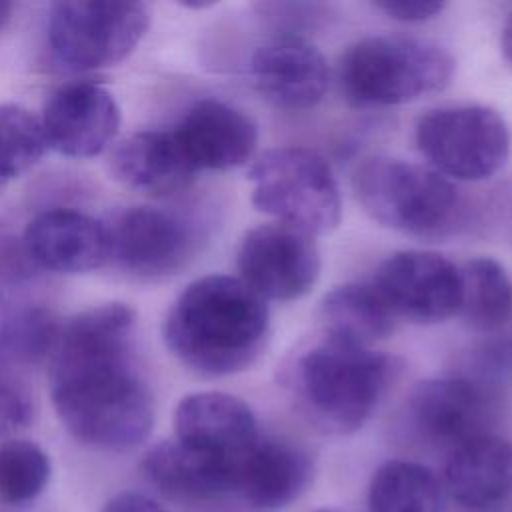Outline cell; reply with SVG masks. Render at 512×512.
Segmentation results:
<instances>
[{
	"instance_id": "6da1fadb",
	"label": "cell",
	"mask_w": 512,
	"mask_h": 512,
	"mask_svg": "<svg viewBox=\"0 0 512 512\" xmlns=\"http://www.w3.org/2000/svg\"><path fill=\"white\" fill-rule=\"evenodd\" d=\"M136 312L120 302L74 316L60 330L52 364V402L80 442L124 452L154 426V398L134 364Z\"/></svg>"
},
{
	"instance_id": "7a4b0ae2",
	"label": "cell",
	"mask_w": 512,
	"mask_h": 512,
	"mask_svg": "<svg viewBox=\"0 0 512 512\" xmlns=\"http://www.w3.org/2000/svg\"><path fill=\"white\" fill-rule=\"evenodd\" d=\"M164 340L196 374L232 376L264 354L270 342V310L244 280L226 274L202 276L172 304Z\"/></svg>"
},
{
	"instance_id": "3957f363",
	"label": "cell",
	"mask_w": 512,
	"mask_h": 512,
	"mask_svg": "<svg viewBox=\"0 0 512 512\" xmlns=\"http://www.w3.org/2000/svg\"><path fill=\"white\" fill-rule=\"evenodd\" d=\"M396 372L394 358L322 330L286 358L280 382L304 420L346 436L370 420Z\"/></svg>"
},
{
	"instance_id": "277c9868",
	"label": "cell",
	"mask_w": 512,
	"mask_h": 512,
	"mask_svg": "<svg viewBox=\"0 0 512 512\" xmlns=\"http://www.w3.org/2000/svg\"><path fill=\"white\" fill-rule=\"evenodd\" d=\"M454 58L438 44L408 36H366L340 60L344 98L358 108L396 106L444 90Z\"/></svg>"
},
{
	"instance_id": "5b68a950",
	"label": "cell",
	"mask_w": 512,
	"mask_h": 512,
	"mask_svg": "<svg viewBox=\"0 0 512 512\" xmlns=\"http://www.w3.org/2000/svg\"><path fill=\"white\" fill-rule=\"evenodd\" d=\"M352 186L356 200L374 222L420 238L444 234L460 206L448 178L430 166L390 156L364 160L354 172Z\"/></svg>"
},
{
	"instance_id": "8992f818",
	"label": "cell",
	"mask_w": 512,
	"mask_h": 512,
	"mask_svg": "<svg viewBox=\"0 0 512 512\" xmlns=\"http://www.w3.org/2000/svg\"><path fill=\"white\" fill-rule=\"evenodd\" d=\"M252 206L310 236L332 232L340 224V186L330 164L314 150L282 146L266 150L248 168Z\"/></svg>"
},
{
	"instance_id": "52a82bcc",
	"label": "cell",
	"mask_w": 512,
	"mask_h": 512,
	"mask_svg": "<svg viewBox=\"0 0 512 512\" xmlns=\"http://www.w3.org/2000/svg\"><path fill=\"white\" fill-rule=\"evenodd\" d=\"M416 146L428 166L444 178L478 182L494 176L508 160V122L488 106H442L416 124Z\"/></svg>"
},
{
	"instance_id": "ba28073f",
	"label": "cell",
	"mask_w": 512,
	"mask_h": 512,
	"mask_svg": "<svg viewBox=\"0 0 512 512\" xmlns=\"http://www.w3.org/2000/svg\"><path fill=\"white\" fill-rule=\"evenodd\" d=\"M150 10L142 2L66 0L50 8L48 38L54 56L72 70L122 62L142 40Z\"/></svg>"
},
{
	"instance_id": "9c48e42d",
	"label": "cell",
	"mask_w": 512,
	"mask_h": 512,
	"mask_svg": "<svg viewBox=\"0 0 512 512\" xmlns=\"http://www.w3.org/2000/svg\"><path fill=\"white\" fill-rule=\"evenodd\" d=\"M500 404L502 388L456 370L418 382L406 398L404 416L418 440L452 450L492 434Z\"/></svg>"
},
{
	"instance_id": "30bf717a",
	"label": "cell",
	"mask_w": 512,
	"mask_h": 512,
	"mask_svg": "<svg viewBox=\"0 0 512 512\" xmlns=\"http://www.w3.org/2000/svg\"><path fill=\"white\" fill-rule=\"evenodd\" d=\"M236 264L240 280L264 300L276 302L306 296L322 266L314 236L278 222L248 230L238 246Z\"/></svg>"
},
{
	"instance_id": "8fae6325",
	"label": "cell",
	"mask_w": 512,
	"mask_h": 512,
	"mask_svg": "<svg viewBox=\"0 0 512 512\" xmlns=\"http://www.w3.org/2000/svg\"><path fill=\"white\" fill-rule=\"evenodd\" d=\"M374 290L396 318L438 324L458 314L460 268L436 252L400 250L376 270Z\"/></svg>"
},
{
	"instance_id": "7c38bea8",
	"label": "cell",
	"mask_w": 512,
	"mask_h": 512,
	"mask_svg": "<svg viewBox=\"0 0 512 512\" xmlns=\"http://www.w3.org/2000/svg\"><path fill=\"white\" fill-rule=\"evenodd\" d=\"M174 432L178 442L232 466L234 472L260 438L252 408L226 392L184 396L174 412Z\"/></svg>"
},
{
	"instance_id": "4fadbf2b",
	"label": "cell",
	"mask_w": 512,
	"mask_h": 512,
	"mask_svg": "<svg viewBox=\"0 0 512 512\" xmlns=\"http://www.w3.org/2000/svg\"><path fill=\"white\" fill-rule=\"evenodd\" d=\"M256 90L282 110L314 108L326 94L328 66L320 50L300 34H276L250 58Z\"/></svg>"
},
{
	"instance_id": "5bb4252c",
	"label": "cell",
	"mask_w": 512,
	"mask_h": 512,
	"mask_svg": "<svg viewBox=\"0 0 512 512\" xmlns=\"http://www.w3.org/2000/svg\"><path fill=\"white\" fill-rule=\"evenodd\" d=\"M40 126L46 146L64 156L90 158L114 140L120 108L102 86L68 84L50 96Z\"/></svg>"
},
{
	"instance_id": "9a60e30c",
	"label": "cell",
	"mask_w": 512,
	"mask_h": 512,
	"mask_svg": "<svg viewBox=\"0 0 512 512\" xmlns=\"http://www.w3.org/2000/svg\"><path fill=\"white\" fill-rule=\"evenodd\" d=\"M172 132L196 170L244 166L258 148L252 116L216 98L198 100Z\"/></svg>"
},
{
	"instance_id": "2e32d148",
	"label": "cell",
	"mask_w": 512,
	"mask_h": 512,
	"mask_svg": "<svg viewBox=\"0 0 512 512\" xmlns=\"http://www.w3.org/2000/svg\"><path fill=\"white\" fill-rule=\"evenodd\" d=\"M108 230L112 256L126 270L146 278L178 272L192 254V236L186 224L158 208H130Z\"/></svg>"
},
{
	"instance_id": "e0dca14e",
	"label": "cell",
	"mask_w": 512,
	"mask_h": 512,
	"mask_svg": "<svg viewBox=\"0 0 512 512\" xmlns=\"http://www.w3.org/2000/svg\"><path fill=\"white\" fill-rule=\"evenodd\" d=\"M22 248L30 262L62 274L100 268L110 256V230L76 210H46L28 222Z\"/></svg>"
},
{
	"instance_id": "ac0fdd59",
	"label": "cell",
	"mask_w": 512,
	"mask_h": 512,
	"mask_svg": "<svg viewBox=\"0 0 512 512\" xmlns=\"http://www.w3.org/2000/svg\"><path fill=\"white\" fill-rule=\"evenodd\" d=\"M312 480L306 450L280 438L260 436L236 468L234 494L258 510L292 504Z\"/></svg>"
},
{
	"instance_id": "d6986e66",
	"label": "cell",
	"mask_w": 512,
	"mask_h": 512,
	"mask_svg": "<svg viewBox=\"0 0 512 512\" xmlns=\"http://www.w3.org/2000/svg\"><path fill=\"white\" fill-rule=\"evenodd\" d=\"M442 486L468 508H490L512 492V444L498 434L472 438L448 452Z\"/></svg>"
},
{
	"instance_id": "ffe728a7",
	"label": "cell",
	"mask_w": 512,
	"mask_h": 512,
	"mask_svg": "<svg viewBox=\"0 0 512 512\" xmlns=\"http://www.w3.org/2000/svg\"><path fill=\"white\" fill-rule=\"evenodd\" d=\"M142 472L164 496L200 504L234 494V468L210 458L182 442L164 440L152 446L144 460Z\"/></svg>"
},
{
	"instance_id": "44dd1931",
	"label": "cell",
	"mask_w": 512,
	"mask_h": 512,
	"mask_svg": "<svg viewBox=\"0 0 512 512\" xmlns=\"http://www.w3.org/2000/svg\"><path fill=\"white\" fill-rule=\"evenodd\" d=\"M110 168L116 180L128 188L154 196H168L188 188L198 172L174 132L158 130L126 138L114 150Z\"/></svg>"
},
{
	"instance_id": "7402d4cb",
	"label": "cell",
	"mask_w": 512,
	"mask_h": 512,
	"mask_svg": "<svg viewBox=\"0 0 512 512\" xmlns=\"http://www.w3.org/2000/svg\"><path fill=\"white\" fill-rule=\"evenodd\" d=\"M322 330L372 346L388 338L396 328V316L384 304L372 284H340L332 288L320 304Z\"/></svg>"
},
{
	"instance_id": "603a6c76",
	"label": "cell",
	"mask_w": 512,
	"mask_h": 512,
	"mask_svg": "<svg viewBox=\"0 0 512 512\" xmlns=\"http://www.w3.org/2000/svg\"><path fill=\"white\" fill-rule=\"evenodd\" d=\"M442 480L424 464L388 460L370 478V512H444Z\"/></svg>"
},
{
	"instance_id": "cb8c5ba5",
	"label": "cell",
	"mask_w": 512,
	"mask_h": 512,
	"mask_svg": "<svg viewBox=\"0 0 512 512\" xmlns=\"http://www.w3.org/2000/svg\"><path fill=\"white\" fill-rule=\"evenodd\" d=\"M458 314L476 332H496L512 318V282L500 262L472 258L460 268Z\"/></svg>"
},
{
	"instance_id": "d4e9b609",
	"label": "cell",
	"mask_w": 512,
	"mask_h": 512,
	"mask_svg": "<svg viewBox=\"0 0 512 512\" xmlns=\"http://www.w3.org/2000/svg\"><path fill=\"white\" fill-rule=\"evenodd\" d=\"M50 480V458L34 442L10 438L0 444V500L24 504L34 500Z\"/></svg>"
},
{
	"instance_id": "484cf974",
	"label": "cell",
	"mask_w": 512,
	"mask_h": 512,
	"mask_svg": "<svg viewBox=\"0 0 512 512\" xmlns=\"http://www.w3.org/2000/svg\"><path fill=\"white\" fill-rule=\"evenodd\" d=\"M40 120L16 104L0 106V188L30 170L44 154Z\"/></svg>"
},
{
	"instance_id": "4316f807",
	"label": "cell",
	"mask_w": 512,
	"mask_h": 512,
	"mask_svg": "<svg viewBox=\"0 0 512 512\" xmlns=\"http://www.w3.org/2000/svg\"><path fill=\"white\" fill-rule=\"evenodd\" d=\"M60 328L52 312L28 308L0 326V358L14 366H28L54 352Z\"/></svg>"
},
{
	"instance_id": "83f0119b",
	"label": "cell",
	"mask_w": 512,
	"mask_h": 512,
	"mask_svg": "<svg viewBox=\"0 0 512 512\" xmlns=\"http://www.w3.org/2000/svg\"><path fill=\"white\" fill-rule=\"evenodd\" d=\"M34 418V396L20 368L0 358V438L26 428Z\"/></svg>"
},
{
	"instance_id": "f1b7e54d",
	"label": "cell",
	"mask_w": 512,
	"mask_h": 512,
	"mask_svg": "<svg viewBox=\"0 0 512 512\" xmlns=\"http://www.w3.org/2000/svg\"><path fill=\"white\" fill-rule=\"evenodd\" d=\"M378 10H382L386 16L398 22H426L436 18L444 10V2L436 0H384V2H374Z\"/></svg>"
},
{
	"instance_id": "f546056e",
	"label": "cell",
	"mask_w": 512,
	"mask_h": 512,
	"mask_svg": "<svg viewBox=\"0 0 512 512\" xmlns=\"http://www.w3.org/2000/svg\"><path fill=\"white\" fill-rule=\"evenodd\" d=\"M100 512H168L160 502L142 492H120Z\"/></svg>"
},
{
	"instance_id": "4dcf8cb0",
	"label": "cell",
	"mask_w": 512,
	"mask_h": 512,
	"mask_svg": "<svg viewBox=\"0 0 512 512\" xmlns=\"http://www.w3.org/2000/svg\"><path fill=\"white\" fill-rule=\"evenodd\" d=\"M500 46H502V52L506 56V60L512 64V14L508 16L504 28H502V38H500Z\"/></svg>"
},
{
	"instance_id": "1f68e13d",
	"label": "cell",
	"mask_w": 512,
	"mask_h": 512,
	"mask_svg": "<svg viewBox=\"0 0 512 512\" xmlns=\"http://www.w3.org/2000/svg\"><path fill=\"white\" fill-rule=\"evenodd\" d=\"M12 10H14V4H10V2H2V0H0V30H2V28H4V24L10 20Z\"/></svg>"
},
{
	"instance_id": "d6a6232c",
	"label": "cell",
	"mask_w": 512,
	"mask_h": 512,
	"mask_svg": "<svg viewBox=\"0 0 512 512\" xmlns=\"http://www.w3.org/2000/svg\"><path fill=\"white\" fill-rule=\"evenodd\" d=\"M308 512H342V510H336V508H314V510H308Z\"/></svg>"
}]
</instances>
